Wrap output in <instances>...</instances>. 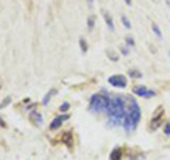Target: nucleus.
<instances>
[{"label": "nucleus", "instance_id": "nucleus-1", "mask_svg": "<svg viewBox=\"0 0 170 160\" xmlns=\"http://www.w3.org/2000/svg\"><path fill=\"white\" fill-rule=\"evenodd\" d=\"M126 113V96H113L106 115L109 118V123L113 126H122Z\"/></svg>", "mask_w": 170, "mask_h": 160}, {"label": "nucleus", "instance_id": "nucleus-2", "mask_svg": "<svg viewBox=\"0 0 170 160\" xmlns=\"http://www.w3.org/2000/svg\"><path fill=\"white\" fill-rule=\"evenodd\" d=\"M140 108L137 102L131 98V96H126V113H125V119H124V129L126 130V133H131L136 129L137 123L140 121Z\"/></svg>", "mask_w": 170, "mask_h": 160}, {"label": "nucleus", "instance_id": "nucleus-3", "mask_svg": "<svg viewBox=\"0 0 170 160\" xmlns=\"http://www.w3.org/2000/svg\"><path fill=\"white\" fill-rule=\"evenodd\" d=\"M104 92L102 94H95L92 95L91 101H89V111L91 112H95V113H99V112H108V108H109V103H111V96L106 95L105 89H102Z\"/></svg>", "mask_w": 170, "mask_h": 160}, {"label": "nucleus", "instance_id": "nucleus-4", "mask_svg": "<svg viewBox=\"0 0 170 160\" xmlns=\"http://www.w3.org/2000/svg\"><path fill=\"white\" fill-rule=\"evenodd\" d=\"M108 81L115 88H126V85H128V79L124 75H112L108 78Z\"/></svg>", "mask_w": 170, "mask_h": 160}, {"label": "nucleus", "instance_id": "nucleus-5", "mask_svg": "<svg viewBox=\"0 0 170 160\" xmlns=\"http://www.w3.org/2000/svg\"><path fill=\"white\" fill-rule=\"evenodd\" d=\"M133 92H135V95L137 96H142V98H152V96L156 95V92L153 89H147L146 87H135L133 88Z\"/></svg>", "mask_w": 170, "mask_h": 160}, {"label": "nucleus", "instance_id": "nucleus-6", "mask_svg": "<svg viewBox=\"0 0 170 160\" xmlns=\"http://www.w3.org/2000/svg\"><path fill=\"white\" fill-rule=\"evenodd\" d=\"M162 119H163V108L159 106L156 111V115L153 116V119L150 121V129L156 130V129L162 125Z\"/></svg>", "mask_w": 170, "mask_h": 160}, {"label": "nucleus", "instance_id": "nucleus-7", "mask_svg": "<svg viewBox=\"0 0 170 160\" xmlns=\"http://www.w3.org/2000/svg\"><path fill=\"white\" fill-rule=\"evenodd\" d=\"M70 119V115H60V116H57L54 121L50 123V129L51 130H55V129H58L61 125H62V122L64 121H68Z\"/></svg>", "mask_w": 170, "mask_h": 160}, {"label": "nucleus", "instance_id": "nucleus-8", "mask_svg": "<svg viewBox=\"0 0 170 160\" xmlns=\"http://www.w3.org/2000/svg\"><path fill=\"white\" fill-rule=\"evenodd\" d=\"M28 119L33 122L36 126H40V125L43 123V116H41V113H40V112H37V111H33V112H30V115H28Z\"/></svg>", "mask_w": 170, "mask_h": 160}, {"label": "nucleus", "instance_id": "nucleus-9", "mask_svg": "<svg viewBox=\"0 0 170 160\" xmlns=\"http://www.w3.org/2000/svg\"><path fill=\"white\" fill-rule=\"evenodd\" d=\"M62 143L65 145L68 149H72L74 147V136H72L71 132H65V133L62 135Z\"/></svg>", "mask_w": 170, "mask_h": 160}, {"label": "nucleus", "instance_id": "nucleus-10", "mask_svg": "<svg viewBox=\"0 0 170 160\" xmlns=\"http://www.w3.org/2000/svg\"><path fill=\"white\" fill-rule=\"evenodd\" d=\"M122 159V150L121 147H115L109 154V160H121Z\"/></svg>", "mask_w": 170, "mask_h": 160}, {"label": "nucleus", "instance_id": "nucleus-11", "mask_svg": "<svg viewBox=\"0 0 170 160\" xmlns=\"http://www.w3.org/2000/svg\"><path fill=\"white\" fill-rule=\"evenodd\" d=\"M55 94H57V89L48 91V94H47V95L44 96V99H43V105H47V103H48V101H50V98H51L52 95H55Z\"/></svg>", "mask_w": 170, "mask_h": 160}, {"label": "nucleus", "instance_id": "nucleus-12", "mask_svg": "<svg viewBox=\"0 0 170 160\" xmlns=\"http://www.w3.org/2000/svg\"><path fill=\"white\" fill-rule=\"evenodd\" d=\"M104 17H105V21H106L108 27H109L111 30H113V23H112V17H111V16H109L108 13H104Z\"/></svg>", "mask_w": 170, "mask_h": 160}, {"label": "nucleus", "instance_id": "nucleus-13", "mask_svg": "<svg viewBox=\"0 0 170 160\" xmlns=\"http://www.w3.org/2000/svg\"><path fill=\"white\" fill-rule=\"evenodd\" d=\"M129 77L131 78H140L142 77V72H139V71H136V70H132V71H129Z\"/></svg>", "mask_w": 170, "mask_h": 160}, {"label": "nucleus", "instance_id": "nucleus-14", "mask_svg": "<svg viewBox=\"0 0 170 160\" xmlns=\"http://www.w3.org/2000/svg\"><path fill=\"white\" fill-rule=\"evenodd\" d=\"M94 24H95V16H89V17H88V28L92 30V28H94Z\"/></svg>", "mask_w": 170, "mask_h": 160}, {"label": "nucleus", "instance_id": "nucleus-15", "mask_svg": "<svg viewBox=\"0 0 170 160\" xmlns=\"http://www.w3.org/2000/svg\"><path fill=\"white\" fill-rule=\"evenodd\" d=\"M79 45H81V51H82V52H86L88 47H86V43H85L84 39H79Z\"/></svg>", "mask_w": 170, "mask_h": 160}, {"label": "nucleus", "instance_id": "nucleus-16", "mask_svg": "<svg viewBox=\"0 0 170 160\" xmlns=\"http://www.w3.org/2000/svg\"><path fill=\"white\" fill-rule=\"evenodd\" d=\"M108 55H109V58H111L112 61H118V58H119L118 54H115L112 50H109V51H108Z\"/></svg>", "mask_w": 170, "mask_h": 160}, {"label": "nucleus", "instance_id": "nucleus-17", "mask_svg": "<svg viewBox=\"0 0 170 160\" xmlns=\"http://www.w3.org/2000/svg\"><path fill=\"white\" fill-rule=\"evenodd\" d=\"M10 101H12V98H10V96H7L6 99L3 101V103H0V109H3V108H4V106H7V105L10 103Z\"/></svg>", "mask_w": 170, "mask_h": 160}, {"label": "nucleus", "instance_id": "nucleus-18", "mask_svg": "<svg viewBox=\"0 0 170 160\" xmlns=\"http://www.w3.org/2000/svg\"><path fill=\"white\" fill-rule=\"evenodd\" d=\"M68 109H70V103H62V105H61V106H60V111H61V112H65V111H68Z\"/></svg>", "mask_w": 170, "mask_h": 160}, {"label": "nucleus", "instance_id": "nucleus-19", "mask_svg": "<svg viewBox=\"0 0 170 160\" xmlns=\"http://www.w3.org/2000/svg\"><path fill=\"white\" fill-rule=\"evenodd\" d=\"M152 28H153V31L156 33L157 37H162V33H160V30H159V27H157L156 24H153V26H152Z\"/></svg>", "mask_w": 170, "mask_h": 160}, {"label": "nucleus", "instance_id": "nucleus-20", "mask_svg": "<svg viewBox=\"0 0 170 160\" xmlns=\"http://www.w3.org/2000/svg\"><path fill=\"white\" fill-rule=\"evenodd\" d=\"M122 21H124V26L126 27V28H131V23L128 21V19H126V16H122Z\"/></svg>", "mask_w": 170, "mask_h": 160}, {"label": "nucleus", "instance_id": "nucleus-21", "mask_svg": "<svg viewBox=\"0 0 170 160\" xmlns=\"http://www.w3.org/2000/svg\"><path fill=\"white\" fill-rule=\"evenodd\" d=\"M126 44H128V47H133L135 45V40L131 39V37H126Z\"/></svg>", "mask_w": 170, "mask_h": 160}, {"label": "nucleus", "instance_id": "nucleus-22", "mask_svg": "<svg viewBox=\"0 0 170 160\" xmlns=\"http://www.w3.org/2000/svg\"><path fill=\"white\" fill-rule=\"evenodd\" d=\"M164 133L167 135V136H170V123L164 125Z\"/></svg>", "mask_w": 170, "mask_h": 160}, {"label": "nucleus", "instance_id": "nucleus-23", "mask_svg": "<svg viewBox=\"0 0 170 160\" xmlns=\"http://www.w3.org/2000/svg\"><path fill=\"white\" fill-rule=\"evenodd\" d=\"M125 3H126V4H131V3H132V0H125Z\"/></svg>", "mask_w": 170, "mask_h": 160}, {"label": "nucleus", "instance_id": "nucleus-24", "mask_svg": "<svg viewBox=\"0 0 170 160\" xmlns=\"http://www.w3.org/2000/svg\"><path fill=\"white\" fill-rule=\"evenodd\" d=\"M92 1H94V0H88V3H89V4H92Z\"/></svg>", "mask_w": 170, "mask_h": 160}, {"label": "nucleus", "instance_id": "nucleus-25", "mask_svg": "<svg viewBox=\"0 0 170 160\" xmlns=\"http://www.w3.org/2000/svg\"><path fill=\"white\" fill-rule=\"evenodd\" d=\"M0 89H1V81H0Z\"/></svg>", "mask_w": 170, "mask_h": 160}]
</instances>
